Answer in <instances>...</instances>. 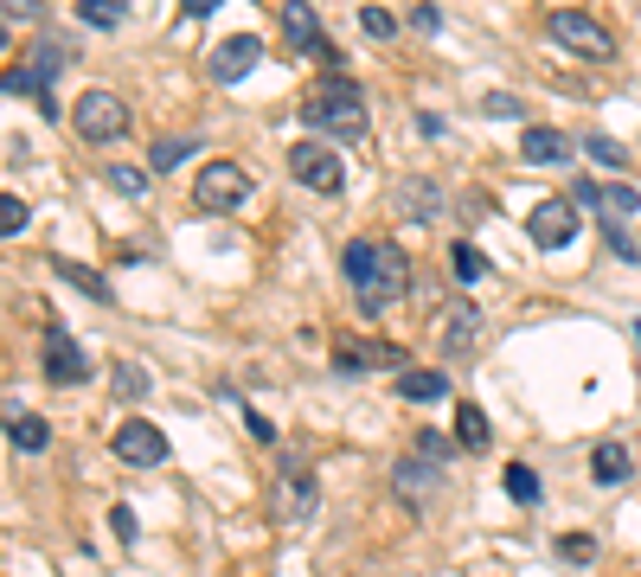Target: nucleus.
I'll return each instance as SVG.
<instances>
[{
    "instance_id": "nucleus-1",
    "label": "nucleus",
    "mask_w": 641,
    "mask_h": 577,
    "mask_svg": "<svg viewBox=\"0 0 641 577\" xmlns=\"http://www.w3.org/2000/svg\"><path fill=\"white\" fill-rule=\"evenodd\" d=\"M340 269H346V282H353V308H360L366 321L385 314V308L411 289V257H405L398 244H385V237H353L346 257H340Z\"/></svg>"
},
{
    "instance_id": "nucleus-2",
    "label": "nucleus",
    "mask_w": 641,
    "mask_h": 577,
    "mask_svg": "<svg viewBox=\"0 0 641 577\" xmlns=\"http://www.w3.org/2000/svg\"><path fill=\"white\" fill-rule=\"evenodd\" d=\"M302 122L314 135H334V142H366L373 135V115H366V97L346 71H328L314 90L302 97Z\"/></svg>"
},
{
    "instance_id": "nucleus-3",
    "label": "nucleus",
    "mask_w": 641,
    "mask_h": 577,
    "mask_svg": "<svg viewBox=\"0 0 641 577\" xmlns=\"http://www.w3.org/2000/svg\"><path fill=\"white\" fill-rule=\"evenodd\" d=\"M545 33H552V45H565L571 58H590V65H609V58H616V38L604 33V20H590V13H577V7L545 13Z\"/></svg>"
},
{
    "instance_id": "nucleus-4",
    "label": "nucleus",
    "mask_w": 641,
    "mask_h": 577,
    "mask_svg": "<svg viewBox=\"0 0 641 577\" xmlns=\"http://www.w3.org/2000/svg\"><path fill=\"white\" fill-rule=\"evenodd\" d=\"M71 122H77V135H84L90 148H110V142L129 135V103H122L115 90H84L77 110H71Z\"/></svg>"
},
{
    "instance_id": "nucleus-5",
    "label": "nucleus",
    "mask_w": 641,
    "mask_h": 577,
    "mask_svg": "<svg viewBox=\"0 0 641 577\" xmlns=\"http://www.w3.org/2000/svg\"><path fill=\"white\" fill-rule=\"evenodd\" d=\"M244 199H251V174L237 160H206L199 167V180H192V206L199 212H237Z\"/></svg>"
},
{
    "instance_id": "nucleus-6",
    "label": "nucleus",
    "mask_w": 641,
    "mask_h": 577,
    "mask_svg": "<svg viewBox=\"0 0 641 577\" xmlns=\"http://www.w3.org/2000/svg\"><path fill=\"white\" fill-rule=\"evenodd\" d=\"M314 507H321V481H314V468H308L302 456H289L283 475H276V520H283V526H308Z\"/></svg>"
},
{
    "instance_id": "nucleus-7",
    "label": "nucleus",
    "mask_w": 641,
    "mask_h": 577,
    "mask_svg": "<svg viewBox=\"0 0 641 577\" xmlns=\"http://www.w3.org/2000/svg\"><path fill=\"white\" fill-rule=\"evenodd\" d=\"M289 174H296L308 192H328V199L346 187V160L334 154V142H296V148H289Z\"/></svg>"
},
{
    "instance_id": "nucleus-8",
    "label": "nucleus",
    "mask_w": 641,
    "mask_h": 577,
    "mask_svg": "<svg viewBox=\"0 0 641 577\" xmlns=\"http://www.w3.org/2000/svg\"><path fill=\"white\" fill-rule=\"evenodd\" d=\"M527 237L539 244V251H565L571 237H577V199H539L527 212Z\"/></svg>"
},
{
    "instance_id": "nucleus-9",
    "label": "nucleus",
    "mask_w": 641,
    "mask_h": 577,
    "mask_svg": "<svg viewBox=\"0 0 641 577\" xmlns=\"http://www.w3.org/2000/svg\"><path fill=\"white\" fill-rule=\"evenodd\" d=\"M38 366H45V379L65 385V391L90 379V353H84V346H77L65 328H52V334H45V353H38Z\"/></svg>"
},
{
    "instance_id": "nucleus-10",
    "label": "nucleus",
    "mask_w": 641,
    "mask_h": 577,
    "mask_svg": "<svg viewBox=\"0 0 641 577\" xmlns=\"http://www.w3.org/2000/svg\"><path fill=\"white\" fill-rule=\"evenodd\" d=\"M436 341H443V359H468L475 341H482V308L468 302V296H455L443 308V321H436Z\"/></svg>"
},
{
    "instance_id": "nucleus-11",
    "label": "nucleus",
    "mask_w": 641,
    "mask_h": 577,
    "mask_svg": "<svg viewBox=\"0 0 641 577\" xmlns=\"http://www.w3.org/2000/svg\"><path fill=\"white\" fill-rule=\"evenodd\" d=\"M257 58H264V38H257V33H231L225 45H212L206 77H212V84H237V77L257 71Z\"/></svg>"
},
{
    "instance_id": "nucleus-12",
    "label": "nucleus",
    "mask_w": 641,
    "mask_h": 577,
    "mask_svg": "<svg viewBox=\"0 0 641 577\" xmlns=\"http://www.w3.org/2000/svg\"><path fill=\"white\" fill-rule=\"evenodd\" d=\"M115 456L129 462V468H161V462H167V436H161V423L129 418L122 430H115Z\"/></svg>"
},
{
    "instance_id": "nucleus-13",
    "label": "nucleus",
    "mask_w": 641,
    "mask_h": 577,
    "mask_svg": "<svg viewBox=\"0 0 641 577\" xmlns=\"http://www.w3.org/2000/svg\"><path fill=\"white\" fill-rule=\"evenodd\" d=\"M571 199H577V206H590V212H604V219H616V225L641 212V187H609V180H577Z\"/></svg>"
},
{
    "instance_id": "nucleus-14",
    "label": "nucleus",
    "mask_w": 641,
    "mask_h": 577,
    "mask_svg": "<svg viewBox=\"0 0 641 577\" xmlns=\"http://www.w3.org/2000/svg\"><path fill=\"white\" fill-rule=\"evenodd\" d=\"M391 488H398V495H405V507H430V495H436V488H443V468H436V462H398V468H391Z\"/></svg>"
},
{
    "instance_id": "nucleus-15",
    "label": "nucleus",
    "mask_w": 641,
    "mask_h": 577,
    "mask_svg": "<svg viewBox=\"0 0 641 577\" xmlns=\"http://www.w3.org/2000/svg\"><path fill=\"white\" fill-rule=\"evenodd\" d=\"M283 33L296 52H328V38H321V20H314V7L308 0H283Z\"/></svg>"
},
{
    "instance_id": "nucleus-16",
    "label": "nucleus",
    "mask_w": 641,
    "mask_h": 577,
    "mask_svg": "<svg viewBox=\"0 0 641 577\" xmlns=\"http://www.w3.org/2000/svg\"><path fill=\"white\" fill-rule=\"evenodd\" d=\"M520 160L559 167V160H571V135H559V129H527V135H520Z\"/></svg>"
},
{
    "instance_id": "nucleus-17",
    "label": "nucleus",
    "mask_w": 641,
    "mask_h": 577,
    "mask_svg": "<svg viewBox=\"0 0 641 577\" xmlns=\"http://www.w3.org/2000/svg\"><path fill=\"white\" fill-rule=\"evenodd\" d=\"M7 443H13L20 456H38V450H52V423L33 418V411H13V418H7Z\"/></svg>"
},
{
    "instance_id": "nucleus-18",
    "label": "nucleus",
    "mask_w": 641,
    "mask_h": 577,
    "mask_svg": "<svg viewBox=\"0 0 641 577\" xmlns=\"http://www.w3.org/2000/svg\"><path fill=\"white\" fill-rule=\"evenodd\" d=\"M398 398H411V404H436V398H450V379L411 366V373H398Z\"/></svg>"
},
{
    "instance_id": "nucleus-19",
    "label": "nucleus",
    "mask_w": 641,
    "mask_h": 577,
    "mask_svg": "<svg viewBox=\"0 0 641 577\" xmlns=\"http://www.w3.org/2000/svg\"><path fill=\"white\" fill-rule=\"evenodd\" d=\"M52 269H58V276H65V282H71V289H84V296H90V302H115V289H110V282H103V276H97V269L71 264V257H52Z\"/></svg>"
},
{
    "instance_id": "nucleus-20",
    "label": "nucleus",
    "mask_w": 641,
    "mask_h": 577,
    "mask_svg": "<svg viewBox=\"0 0 641 577\" xmlns=\"http://www.w3.org/2000/svg\"><path fill=\"white\" fill-rule=\"evenodd\" d=\"M7 97H33L45 115H58V97H52V84L38 71H20V65H13V71H7Z\"/></svg>"
},
{
    "instance_id": "nucleus-21",
    "label": "nucleus",
    "mask_w": 641,
    "mask_h": 577,
    "mask_svg": "<svg viewBox=\"0 0 641 577\" xmlns=\"http://www.w3.org/2000/svg\"><path fill=\"white\" fill-rule=\"evenodd\" d=\"M455 443H462V450H488L494 443L488 411H482V404H462V411H455Z\"/></svg>"
},
{
    "instance_id": "nucleus-22",
    "label": "nucleus",
    "mask_w": 641,
    "mask_h": 577,
    "mask_svg": "<svg viewBox=\"0 0 641 577\" xmlns=\"http://www.w3.org/2000/svg\"><path fill=\"white\" fill-rule=\"evenodd\" d=\"M192 148H199V135H161V142L148 148V167L154 174H174L180 160H192Z\"/></svg>"
},
{
    "instance_id": "nucleus-23",
    "label": "nucleus",
    "mask_w": 641,
    "mask_h": 577,
    "mask_svg": "<svg viewBox=\"0 0 641 577\" xmlns=\"http://www.w3.org/2000/svg\"><path fill=\"white\" fill-rule=\"evenodd\" d=\"M398 206H405L411 219H436V212H443V192L430 187V180H405V187H398Z\"/></svg>"
},
{
    "instance_id": "nucleus-24",
    "label": "nucleus",
    "mask_w": 641,
    "mask_h": 577,
    "mask_svg": "<svg viewBox=\"0 0 641 577\" xmlns=\"http://www.w3.org/2000/svg\"><path fill=\"white\" fill-rule=\"evenodd\" d=\"M590 468H597V481H604V488H616V481L629 475V450H622V443H597Z\"/></svg>"
},
{
    "instance_id": "nucleus-25",
    "label": "nucleus",
    "mask_w": 641,
    "mask_h": 577,
    "mask_svg": "<svg viewBox=\"0 0 641 577\" xmlns=\"http://www.w3.org/2000/svg\"><path fill=\"white\" fill-rule=\"evenodd\" d=\"M110 385H115V398H148V366L115 359V366H110Z\"/></svg>"
},
{
    "instance_id": "nucleus-26",
    "label": "nucleus",
    "mask_w": 641,
    "mask_h": 577,
    "mask_svg": "<svg viewBox=\"0 0 641 577\" xmlns=\"http://www.w3.org/2000/svg\"><path fill=\"white\" fill-rule=\"evenodd\" d=\"M77 20L84 26H129V7L122 0H77Z\"/></svg>"
},
{
    "instance_id": "nucleus-27",
    "label": "nucleus",
    "mask_w": 641,
    "mask_h": 577,
    "mask_svg": "<svg viewBox=\"0 0 641 577\" xmlns=\"http://www.w3.org/2000/svg\"><path fill=\"white\" fill-rule=\"evenodd\" d=\"M373 366H378V353H373V346L334 341V373H346V379H353V373H373Z\"/></svg>"
},
{
    "instance_id": "nucleus-28",
    "label": "nucleus",
    "mask_w": 641,
    "mask_h": 577,
    "mask_svg": "<svg viewBox=\"0 0 641 577\" xmlns=\"http://www.w3.org/2000/svg\"><path fill=\"white\" fill-rule=\"evenodd\" d=\"M500 481H507V495L520 500V507H532V500L545 495V488H539V475H532L527 462H507V475H500Z\"/></svg>"
},
{
    "instance_id": "nucleus-29",
    "label": "nucleus",
    "mask_w": 641,
    "mask_h": 577,
    "mask_svg": "<svg viewBox=\"0 0 641 577\" xmlns=\"http://www.w3.org/2000/svg\"><path fill=\"white\" fill-rule=\"evenodd\" d=\"M450 269H455V282H482V276H488V257H482L475 244H455V251H450Z\"/></svg>"
},
{
    "instance_id": "nucleus-30",
    "label": "nucleus",
    "mask_w": 641,
    "mask_h": 577,
    "mask_svg": "<svg viewBox=\"0 0 641 577\" xmlns=\"http://www.w3.org/2000/svg\"><path fill=\"white\" fill-rule=\"evenodd\" d=\"M411 443H417V456H423V462H436V468H443V462H450L455 450H462L455 436H436V430H417Z\"/></svg>"
},
{
    "instance_id": "nucleus-31",
    "label": "nucleus",
    "mask_w": 641,
    "mask_h": 577,
    "mask_svg": "<svg viewBox=\"0 0 641 577\" xmlns=\"http://www.w3.org/2000/svg\"><path fill=\"white\" fill-rule=\"evenodd\" d=\"M65 65H71V45H58V38H38V65H33V71L52 84V77L65 71Z\"/></svg>"
},
{
    "instance_id": "nucleus-32",
    "label": "nucleus",
    "mask_w": 641,
    "mask_h": 577,
    "mask_svg": "<svg viewBox=\"0 0 641 577\" xmlns=\"http://www.w3.org/2000/svg\"><path fill=\"white\" fill-rule=\"evenodd\" d=\"M584 148H590L597 167H629V148H622V142H609V135H584Z\"/></svg>"
},
{
    "instance_id": "nucleus-33",
    "label": "nucleus",
    "mask_w": 641,
    "mask_h": 577,
    "mask_svg": "<svg viewBox=\"0 0 641 577\" xmlns=\"http://www.w3.org/2000/svg\"><path fill=\"white\" fill-rule=\"evenodd\" d=\"M360 26H366V38H398V13H385V7H360Z\"/></svg>"
},
{
    "instance_id": "nucleus-34",
    "label": "nucleus",
    "mask_w": 641,
    "mask_h": 577,
    "mask_svg": "<svg viewBox=\"0 0 641 577\" xmlns=\"http://www.w3.org/2000/svg\"><path fill=\"white\" fill-rule=\"evenodd\" d=\"M26 219H33V212H26V199H20V192H7V199H0V231H7V237H20Z\"/></svg>"
},
{
    "instance_id": "nucleus-35",
    "label": "nucleus",
    "mask_w": 641,
    "mask_h": 577,
    "mask_svg": "<svg viewBox=\"0 0 641 577\" xmlns=\"http://www.w3.org/2000/svg\"><path fill=\"white\" fill-rule=\"evenodd\" d=\"M103 180H110L115 192H129V199H142V192H148V174H142V167H110Z\"/></svg>"
},
{
    "instance_id": "nucleus-36",
    "label": "nucleus",
    "mask_w": 641,
    "mask_h": 577,
    "mask_svg": "<svg viewBox=\"0 0 641 577\" xmlns=\"http://www.w3.org/2000/svg\"><path fill=\"white\" fill-rule=\"evenodd\" d=\"M559 558H565V565H584V558H597V539H590V533H565V539H559Z\"/></svg>"
},
{
    "instance_id": "nucleus-37",
    "label": "nucleus",
    "mask_w": 641,
    "mask_h": 577,
    "mask_svg": "<svg viewBox=\"0 0 641 577\" xmlns=\"http://www.w3.org/2000/svg\"><path fill=\"white\" fill-rule=\"evenodd\" d=\"M604 237H609V251H616L622 264H636V257H641V251H636V237H629V231L616 225V219H609V225H604Z\"/></svg>"
},
{
    "instance_id": "nucleus-38",
    "label": "nucleus",
    "mask_w": 641,
    "mask_h": 577,
    "mask_svg": "<svg viewBox=\"0 0 641 577\" xmlns=\"http://www.w3.org/2000/svg\"><path fill=\"white\" fill-rule=\"evenodd\" d=\"M110 526H115V539H122V545H135V539H142V520H135L129 507H115V513H110Z\"/></svg>"
},
{
    "instance_id": "nucleus-39",
    "label": "nucleus",
    "mask_w": 641,
    "mask_h": 577,
    "mask_svg": "<svg viewBox=\"0 0 641 577\" xmlns=\"http://www.w3.org/2000/svg\"><path fill=\"white\" fill-rule=\"evenodd\" d=\"M411 26H417V33H430V38H436V33H443V13H436V7L423 0V7H411Z\"/></svg>"
},
{
    "instance_id": "nucleus-40",
    "label": "nucleus",
    "mask_w": 641,
    "mask_h": 577,
    "mask_svg": "<svg viewBox=\"0 0 641 577\" xmlns=\"http://www.w3.org/2000/svg\"><path fill=\"white\" fill-rule=\"evenodd\" d=\"M417 135H423V142H436V135H450V122H443L436 110H423V115H417Z\"/></svg>"
},
{
    "instance_id": "nucleus-41",
    "label": "nucleus",
    "mask_w": 641,
    "mask_h": 577,
    "mask_svg": "<svg viewBox=\"0 0 641 577\" xmlns=\"http://www.w3.org/2000/svg\"><path fill=\"white\" fill-rule=\"evenodd\" d=\"M482 115H520V97H507V90L500 97H482Z\"/></svg>"
},
{
    "instance_id": "nucleus-42",
    "label": "nucleus",
    "mask_w": 641,
    "mask_h": 577,
    "mask_svg": "<svg viewBox=\"0 0 641 577\" xmlns=\"http://www.w3.org/2000/svg\"><path fill=\"white\" fill-rule=\"evenodd\" d=\"M20 20L38 26V0H7V26H20Z\"/></svg>"
},
{
    "instance_id": "nucleus-43",
    "label": "nucleus",
    "mask_w": 641,
    "mask_h": 577,
    "mask_svg": "<svg viewBox=\"0 0 641 577\" xmlns=\"http://www.w3.org/2000/svg\"><path fill=\"white\" fill-rule=\"evenodd\" d=\"M244 423H251V436H257V443H276V423H269L264 411H244Z\"/></svg>"
},
{
    "instance_id": "nucleus-44",
    "label": "nucleus",
    "mask_w": 641,
    "mask_h": 577,
    "mask_svg": "<svg viewBox=\"0 0 641 577\" xmlns=\"http://www.w3.org/2000/svg\"><path fill=\"white\" fill-rule=\"evenodd\" d=\"M212 7H219V0H180V13H187V20H206Z\"/></svg>"
},
{
    "instance_id": "nucleus-45",
    "label": "nucleus",
    "mask_w": 641,
    "mask_h": 577,
    "mask_svg": "<svg viewBox=\"0 0 641 577\" xmlns=\"http://www.w3.org/2000/svg\"><path fill=\"white\" fill-rule=\"evenodd\" d=\"M636 341H641V321H636Z\"/></svg>"
}]
</instances>
